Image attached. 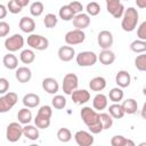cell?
Segmentation results:
<instances>
[{
  "mask_svg": "<svg viewBox=\"0 0 146 146\" xmlns=\"http://www.w3.org/2000/svg\"><path fill=\"white\" fill-rule=\"evenodd\" d=\"M80 116H81L83 123L88 127L89 131L92 135L100 133L104 130L102 122H100V119H99L98 111H96L89 106H84V107H82V110L80 112Z\"/></svg>",
  "mask_w": 146,
  "mask_h": 146,
  "instance_id": "6da1fadb",
  "label": "cell"
},
{
  "mask_svg": "<svg viewBox=\"0 0 146 146\" xmlns=\"http://www.w3.org/2000/svg\"><path fill=\"white\" fill-rule=\"evenodd\" d=\"M139 21V14L137 9L133 7H129L128 9H124V13L122 15V21H121V27L124 32H132Z\"/></svg>",
  "mask_w": 146,
  "mask_h": 146,
  "instance_id": "7a4b0ae2",
  "label": "cell"
},
{
  "mask_svg": "<svg viewBox=\"0 0 146 146\" xmlns=\"http://www.w3.org/2000/svg\"><path fill=\"white\" fill-rule=\"evenodd\" d=\"M18 102V96L16 92L7 91L2 96H0V113L9 112Z\"/></svg>",
  "mask_w": 146,
  "mask_h": 146,
  "instance_id": "3957f363",
  "label": "cell"
},
{
  "mask_svg": "<svg viewBox=\"0 0 146 146\" xmlns=\"http://www.w3.org/2000/svg\"><path fill=\"white\" fill-rule=\"evenodd\" d=\"M75 60L76 64L79 66L82 67H89V66H94L97 63V54H95L94 51H81L78 55H75Z\"/></svg>",
  "mask_w": 146,
  "mask_h": 146,
  "instance_id": "277c9868",
  "label": "cell"
},
{
  "mask_svg": "<svg viewBox=\"0 0 146 146\" xmlns=\"http://www.w3.org/2000/svg\"><path fill=\"white\" fill-rule=\"evenodd\" d=\"M27 46L35 50H46L49 47V40L41 35V34H33L31 33L27 36Z\"/></svg>",
  "mask_w": 146,
  "mask_h": 146,
  "instance_id": "5b68a950",
  "label": "cell"
},
{
  "mask_svg": "<svg viewBox=\"0 0 146 146\" xmlns=\"http://www.w3.org/2000/svg\"><path fill=\"white\" fill-rule=\"evenodd\" d=\"M24 38L22 34L15 33L11 36H8L5 40V48L9 51V52H15L21 50L24 47Z\"/></svg>",
  "mask_w": 146,
  "mask_h": 146,
  "instance_id": "8992f818",
  "label": "cell"
},
{
  "mask_svg": "<svg viewBox=\"0 0 146 146\" xmlns=\"http://www.w3.org/2000/svg\"><path fill=\"white\" fill-rule=\"evenodd\" d=\"M23 136V127L19 122H11L7 125L6 138L10 143H16Z\"/></svg>",
  "mask_w": 146,
  "mask_h": 146,
  "instance_id": "52a82bcc",
  "label": "cell"
},
{
  "mask_svg": "<svg viewBox=\"0 0 146 146\" xmlns=\"http://www.w3.org/2000/svg\"><path fill=\"white\" fill-rule=\"evenodd\" d=\"M78 86H79V78L76 74L74 73L65 74L63 79V83H62V88L65 95H71L72 91L78 89Z\"/></svg>",
  "mask_w": 146,
  "mask_h": 146,
  "instance_id": "ba28073f",
  "label": "cell"
},
{
  "mask_svg": "<svg viewBox=\"0 0 146 146\" xmlns=\"http://www.w3.org/2000/svg\"><path fill=\"white\" fill-rule=\"evenodd\" d=\"M65 42L68 46H75V44H80L86 40V33L83 32V30H79V29H74L68 31L65 36Z\"/></svg>",
  "mask_w": 146,
  "mask_h": 146,
  "instance_id": "9c48e42d",
  "label": "cell"
},
{
  "mask_svg": "<svg viewBox=\"0 0 146 146\" xmlns=\"http://www.w3.org/2000/svg\"><path fill=\"white\" fill-rule=\"evenodd\" d=\"M107 11L114 18H121L124 13V6L122 5L121 0H105Z\"/></svg>",
  "mask_w": 146,
  "mask_h": 146,
  "instance_id": "30bf717a",
  "label": "cell"
},
{
  "mask_svg": "<svg viewBox=\"0 0 146 146\" xmlns=\"http://www.w3.org/2000/svg\"><path fill=\"white\" fill-rule=\"evenodd\" d=\"M97 42L102 49H110L114 42V38H113L112 32H110L107 30L100 31L97 35Z\"/></svg>",
  "mask_w": 146,
  "mask_h": 146,
  "instance_id": "8fae6325",
  "label": "cell"
},
{
  "mask_svg": "<svg viewBox=\"0 0 146 146\" xmlns=\"http://www.w3.org/2000/svg\"><path fill=\"white\" fill-rule=\"evenodd\" d=\"M74 140L79 146H90L94 144L95 139L91 132L86 130H79L74 133Z\"/></svg>",
  "mask_w": 146,
  "mask_h": 146,
  "instance_id": "7c38bea8",
  "label": "cell"
},
{
  "mask_svg": "<svg viewBox=\"0 0 146 146\" xmlns=\"http://www.w3.org/2000/svg\"><path fill=\"white\" fill-rule=\"evenodd\" d=\"M70 96L73 103L76 105H83L90 100V92L86 89H75Z\"/></svg>",
  "mask_w": 146,
  "mask_h": 146,
  "instance_id": "4fadbf2b",
  "label": "cell"
},
{
  "mask_svg": "<svg viewBox=\"0 0 146 146\" xmlns=\"http://www.w3.org/2000/svg\"><path fill=\"white\" fill-rule=\"evenodd\" d=\"M73 26L79 30H84L90 25V16L84 13H79L72 18Z\"/></svg>",
  "mask_w": 146,
  "mask_h": 146,
  "instance_id": "5bb4252c",
  "label": "cell"
},
{
  "mask_svg": "<svg viewBox=\"0 0 146 146\" xmlns=\"http://www.w3.org/2000/svg\"><path fill=\"white\" fill-rule=\"evenodd\" d=\"M57 55L62 62H70L75 57V50L71 46H62L59 47Z\"/></svg>",
  "mask_w": 146,
  "mask_h": 146,
  "instance_id": "9a60e30c",
  "label": "cell"
},
{
  "mask_svg": "<svg viewBox=\"0 0 146 146\" xmlns=\"http://www.w3.org/2000/svg\"><path fill=\"white\" fill-rule=\"evenodd\" d=\"M42 89L50 95H55L59 90V84L54 78H44L42 80Z\"/></svg>",
  "mask_w": 146,
  "mask_h": 146,
  "instance_id": "2e32d148",
  "label": "cell"
},
{
  "mask_svg": "<svg viewBox=\"0 0 146 146\" xmlns=\"http://www.w3.org/2000/svg\"><path fill=\"white\" fill-rule=\"evenodd\" d=\"M15 78L21 83H26L32 79V71L26 66H21L16 68Z\"/></svg>",
  "mask_w": 146,
  "mask_h": 146,
  "instance_id": "e0dca14e",
  "label": "cell"
},
{
  "mask_svg": "<svg viewBox=\"0 0 146 146\" xmlns=\"http://www.w3.org/2000/svg\"><path fill=\"white\" fill-rule=\"evenodd\" d=\"M115 82L120 88H127L131 83V76L125 70H120L115 75Z\"/></svg>",
  "mask_w": 146,
  "mask_h": 146,
  "instance_id": "ac0fdd59",
  "label": "cell"
},
{
  "mask_svg": "<svg viewBox=\"0 0 146 146\" xmlns=\"http://www.w3.org/2000/svg\"><path fill=\"white\" fill-rule=\"evenodd\" d=\"M97 59L105 66L112 65L115 62V54L110 49H103L99 55H97Z\"/></svg>",
  "mask_w": 146,
  "mask_h": 146,
  "instance_id": "d6986e66",
  "label": "cell"
},
{
  "mask_svg": "<svg viewBox=\"0 0 146 146\" xmlns=\"http://www.w3.org/2000/svg\"><path fill=\"white\" fill-rule=\"evenodd\" d=\"M92 106L96 111H103L108 106V97L102 92H98L92 99Z\"/></svg>",
  "mask_w": 146,
  "mask_h": 146,
  "instance_id": "ffe728a7",
  "label": "cell"
},
{
  "mask_svg": "<svg viewBox=\"0 0 146 146\" xmlns=\"http://www.w3.org/2000/svg\"><path fill=\"white\" fill-rule=\"evenodd\" d=\"M18 25H19L21 31L24 32V33H32L34 31V29H35V22H34V19L31 18V17H29V16L22 17L19 19Z\"/></svg>",
  "mask_w": 146,
  "mask_h": 146,
  "instance_id": "44dd1931",
  "label": "cell"
},
{
  "mask_svg": "<svg viewBox=\"0 0 146 146\" xmlns=\"http://www.w3.org/2000/svg\"><path fill=\"white\" fill-rule=\"evenodd\" d=\"M22 103L25 107H29V108H35L36 106H39L40 104V97L39 95L36 94H33V92H29L26 95H24L23 99H22Z\"/></svg>",
  "mask_w": 146,
  "mask_h": 146,
  "instance_id": "7402d4cb",
  "label": "cell"
},
{
  "mask_svg": "<svg viewBox=\"0 0 146 146\" xmlns=\"http://www.w3.org/2000/svg\"><path fill=\"white\" fill-rule=\"evenodd\" d=\"M106 84H107L106 79L103 78V76H95L89 81V88L92 91H96V92H99V91L104 90L106 88Z\"/></svg>",
  "mask_w": 146,
  "mask_h": 146,
  "instance_id": "603a6c76",
  "label": "cell"
},
{
  "mask_svg": "<svg viewBox=\"0 0 146 146\" xmlns=\"http://www.w3.org/2000/svg\"><path fill=\"white\" fill-rule=\"evenodd\" d=\"M121 106L124 111V114H135L138 111V103L133 98H127L125 100H123Z\"/></svg>",
  "mask_w": 146,
  "mask_h": 146,
  "instance_id": "cb8c5ba5",
  "label": "cell"
},
{
  "mask_svg": "<svg viewBox=\"0 0 146 146\" xmlns=\"http://www.w3.org/2000/svg\"><path fill=\"white\" fill-rule=\"evenodd\" d=\"M2 64L8 70H16L18 67V59L13 52H8L2 58Z\"/></svg>",
  "mask_w": 146,
  "mask_h": 146,
  "instance_id": "d4e9b609",
  "label": "cell"
},
{
  "mask_svg": "<svg viewBox=\"0 0 146 146\" xmlns=\"http://www.w3.org/2000/svg\"><path fill=\"white\" fill-rule=\"evenodd\" d=\"M23 135L30 139V140H36L40 136L39 133V128H36L35 125H31L30 123L29 124H25L23 127Z\"/></svg>",
  "mask_w": 146,
  "mask_h": 146,
  "instance_id": "484cf974",
  "label": "cell"
},
{
  "mask_svg": "<svg viewBox=\"0 0 146 146\" xmlns=\"http://www.w3.org/2000/svg\"><path fill=\"white\" fill-rule=\"evenodd\" d=\"M17 119H18V122L21 124H29L31 121H32V112L31 110H29V107H23L18 111L17 113Z\"/></svg>",
  "mask_w": 146,
  "mask_h": 146,
  "instance_id": "4316f807",
  "label": "cell"
},
{
  "mask_svg": "<svg viewBox=\"0 0 146 146\" xmlns=\"http://www.w3.org/2000/svg\"><path fill=\"white\" fill-rule=\"evenodd\" d=\"M111 145L112 146H135V143L131 139L125 138L122 135H116L112 137Z\"/></svg>",
  "mask_w": 146,
  "mask_h": 146,
  "instance_id": "83f0119b",
  "label": "cell"
},
{
  "mask_svg": "<svg viewBox=\"0 0 146 146\" xmlns=\"http://www.w3.org/2000/svg\"><path fill=\"white\" fill-rule=\"evenodd\" d=\"M108 113L113 119H122L125 115L121 104H119V103H113L112 105H110L108 106Z\"/></svg>",
  "mask_w": 146,
  "mask_h": 146,
  "instance_id": "f1b7e54d",
  "label": "cell"
},
{
  "mask_svg": "<svg viewBox=\"0 0 146 146\" xmlns=\"http://www.w3.org/2000/svg\"><path fill=\"white\" fill-rule=\"evenodd\" d=\"M123 97H124V92H123L122 88H120V87L112 88L108 92V98L113 103H120L123 99Z\"/></svg>",
  "mask_w": 146,
  "mask_h": 146,
  "instance_id": "f546056e",
  "label": "cell"
},
{
  "mask_svg": "<svg viewBox=\"0 0 146 146\" xmlns=\"http://www.w3.org/2000/svg\"><path fill=\"white\" fill-rule=\"evenodd\" d=\"M58 15H59V18H62L63 21H72V18L74 17V13L73 10L71 9V7L68 5H64L59 8V11H58Z\"/></svg>",
  "mask_w": 146,
  "mask_h": 146,
  "instance_id": "4dcf8cb0",
  "label": "cell"
},
{
  "mask_svg": "<svg viewBox=\"0 0 146 146\" xmlns=\"http://www.w3.org/2000/svg\"><path fill=\"white\" fill-rule=\"evenodd\" d=\"M19 59L23 64H31L35 59V54L32 49H24V50L21 51Z\"/></svg>",
  "mask_w": 146,
  "mask_h": 146,
  "instance_id": "1f68e13d",
  "label": "cell"
},
{
  "mask_svg": "<svg viewBox=\"0 0 146 146\" xmlns=\"http://www.w3.org/2000/svg\"><path fill=\"white\" fill-rule=\"evenodd\" d=\"M130 49H131V51H133L136 54L145 52L146 51V41L145 40H140V39L133 40L130 43Z\"/></svg>",
  "mask_w": 146,
  "mask_h": 146,
  "instance_id": "d6a6232c",
  "label": "cell"
},
{
  "mask_svg": "<svg viewBox=\"0 0 146 146\" xmlns=\"http://www.w3.org/2000/svg\"><path fill=\"white\" fill-rule=\"evenodd\" d=\"M43 10H44V6H43V3H42L41 1H34V2L31 3V6H30V13H31V15L34 16V17L41 16L42 13H43Z\"/></svg>",
  "mask_w": 146,
  "mask_h": 146,
  "instance_id": "836d02e7",
  "label": "cell"
},
{
  "mask_svg": "<svg viewBox=\"0 0 146 146\" xmlns=\"http://www.w3.org/2000/svg\"><path fill=\"white\" fill-rule=\"evenodd\" d=\"M57 138L62 143H68L72 139V132L67 128H60L57 131Z\"/></svg>",
  "mask_w": 146,
  "mask_h": 146,
  "instance_id": "e575fe53",
  "label": "cell"
},
{
  "mask_svg": "<svg viewBox=\"0 0 146 146\" xmlns=\"http://www.w3.org/2000/svg\"><path fill=\"white\" fill-rule=\"evenodd\" d=\"M51 105L56 110H63L66 106V98L62 95H55L51 99Z\"/></svg>",
  "mask_w": 146,
  "mask_h": 146,
  "instance_id": "d590c367",
  "label": "cell"
},
{
  "mask_svg": "<svg viewBox=\"0 0 146 146\" xmlns=\"http://www.w3.org/2000/svg\"><path fill=\"white\" fill-rule=\"evenodd\" d=\"M57 23H58V18H57V16H56L55 14L49 13V14H47V15L44 16V18H43V24H44V26H46L47 29H52V27H55V26L57 25Z\"/></svg>",
  "mask_w": 146,
  "mask_h": 146,
  "instance_id": "8d00e7d4",
  "label": "cell"
},
{
  "mask_svg": "<svg viewBox=\"0 0 146 146\" xmlns=\"http://www.w3.org/2000/svg\"><path fill=\"white\" fill-rule=\"evenodd\" d=\"M99 119L104 130H107L113 125V117L110 115V113H99Z\"/></svg>",
  "mask_w": 146,
  "mask_h": 146,
  "instance_id": "74e56055",
  "label": "cell"
},
{
  "mask_svg": "<svg viewBox=\"0 0 146 146\" xmlns=\"http://www.w3.org/2000/svg\"><path fill=\"white\" fill-rule=\"evenodd\" d=\"M86 11L89 16H97L99 13H100V6L98 2L96 1H91L87 5L86 7Z\"/></svg>",
  "mask_w": 146,
  "mask_h": 146,
  "instance_id": "f35d334b",
  "label": "cell"
},
{
  "mask_svg": "<svg viewBox=\"0 0 146 146\" xmlns=\"http://www.w3.org/2000/svg\"><path fill=\"white\" fill-rule=\"evenodd\" d=\"M135 66L138 71H146V55L144 52H141L135 58Z\"/></svg>",
  "mask_w": 146,
  "mask_h": 146,
  "instance_id": "ab89813d",
  "label": "cell"
},
{
  "mask_svg": "<svg viewBox=\"0 0 146 146\" xmlns=\"http://www.w3.org/2000/svg\"><path fill=\"white\" fill-rule=\"evenodd\" d=\"M50 119H46V117H41V116H35V119H34V124H35V127L36 128H39V129H47V128H49V125H50Z\"/></svg>",
  "mask_w": 146,
  "mask_h": 146,
  "instance_id": "60d3db41",
  "label": "cell"
},
{
  "mask_svg": "<svg viewBox=\"0 0 146 146\" xmlns=\"http://www.w3.org/2000/svg\"><path fill=\"white\" fill-rule=\"evenodd\" d=\"M38 116H41V117H46V119H51L52 116V110H51V106L49 105H43L39 108L38 111Z\"/></svg>",
  "mask_w": 146,
  "mask_h": 146,
  "instance_id": "b9f144b4",
  "label": "cell"
},
{
  "mask_svg": "<svg viewBox=\"0 0 146 146\" xmlns=\"http://www.w3.org/2000/svg\"><path fill=\"white\" fill-rule=\"evenodd\" d=\"M6 7H7L8 11L11 13V14H19L22 11V9H23V7H21L15 0H9Z\"/></svg>",
  "mask_w": 146,
  "mask_h": 146,
  "instance_id": "7bdbcfd3",
  "label": "cell"
},
{
  "mask_svg": "<svg viewBox=\"0 0 146 146\" xmlns=\"http://www.w3.org/2000/svg\"><path fill=\"white\" fill-rule=\"evenodd\" d=\"M68 6L71 7V9L73 10V13H74L75 15L79 14V13H82V10H83L82 3H81L80 1H76V0H72V1L68 3Z\"/></svg>",
  "mask_w": 146,
  "mask_h": 146,
  "instance_id": "ee69618b",
  "label": "cell"
},
{
  "mask_svg": "<svg viewBox=\"0 0 146 146\" xmlns=\"http://www.w3.org/2000/svg\"><path fill=\"white\" fill-rule=\"evenodd\" d=\"M10 32V26L7 22L5 21H0V38L7 36Z\"/></svg>",
  "mask_w": 146,
  "mask_h": 146,
  "instance_id": "f6af8a7d",
  "label": "cell"
},
{
  "mask_svg": "<svg viewBox=\"0 0 146 146\" xmlns=\"http://www.w3.org/2000/svg\"><path fill=\"white\" fill-rule=\"evenodd\" d=\"M137 36H138V39L146 41V22H143L137 27Z\"/></svg>",
  "mask_w": 146,
  "mask_h": 146,
  "instance_id": "bcb514c9",
  "label": "cell"
},
{
  "mask_svg": "<svg viewBox=\"0 0 146 146\" xmlns=\"http://www.w3.org/2000/svg\"><path fill=\"white\" fill-rule=\"evenodd\" d=\"M9 89V81L6 78H0V95H3Z\"/></svg>",
  "mask_w": 146,
  "mask_h": 146,
  "instance_id": "7dc6e473",
  "label": "cell"
},
{
  "mask_svg": "<svg viewBox=\"0 0 146 146\" xmlns=\"http://www.w3.org/2000/svg\"><path fill=\"white\" fill-rule=\"evenodd\" d=\"M7 14H8V9H7V7H6L5 5L0 3V21L3 19V18L7 16Z\"/></svg>",
  "mask_w": 146,
  "mask_h": 146,
  "instance_id": "c3c4849f",
  "label": "cell"
},
{
  "mask_svg": "<svg viewBox=\"0 0 146 146\" xmlns=\"http://www.w3.org/2000/svg\"><path fill=\"white\" fill-rule=\"evenodd\" d=\"M136 5L138 8L144 9V8H146V0H136Z\"/></svg>",
  "mask_w": 146,
  "mask_h": 146,
  "instance_id": "681fc988",
  "label": "cell"
},
{
  "mask_svg": "<svg viewBox=\"0 0 146 146\" xmlns=\"http://www.w3.org/2000/svg\"><path fill=\"white\" fill-rule=\"evenodd\" d=\"M15 1H16L21 7H23V8L26 7V6L30 3V0H15Z\"/></svg>",
  "mask_w": 146,
  "mask_h": 146,
  "instance_id": "f907efd6",
  "label": "cell"
},
{
  "mask_svg": "<svg viewBox=\"0 0 146 146\" xmlns=\"http://www.w3.org/2000/svg\"><path fill=\"white\" fill-rule=\"evenodd\" d=\"M123 1H129V0H123Z\"/></svg>",
  "mask_w": 146,
  "mask_h": 146,
  "instance_id": "816d5d0a",
  "label": "cell"
},
{
  "mask_svg": "<svg viewBox=\"0 0 146 146\" xmlns=\"http://www.w3.org/2000/svg\"><path fill=\"white\" fill-rule=\"evenodd\" d=\"M71 1H72V0H71Z\"/></svg>",
  "mask_w": 146,
  "mask_h": 146,
  "instance_id": "f5cc1de1",
  "label": "cell"
}]
</instances>
